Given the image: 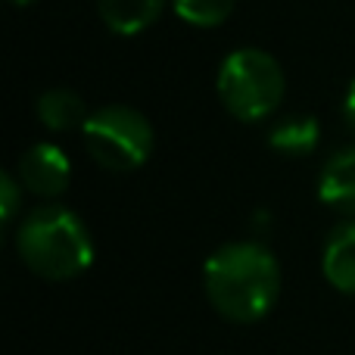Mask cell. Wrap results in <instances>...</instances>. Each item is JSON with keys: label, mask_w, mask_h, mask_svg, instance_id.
<instances>
[{"label": "cell", "mask_w": 355, "mask_h": 355, "mask_svg": "<svg viewBox=\"0 0 355 355\" xmlns=\"http://www.w3.org/2000/svg\"><path fill=\"white\" fill-rule=\"evenodd\" d=\"M166 0H97L100 19L116 35H137L159 19Z\"/></svg>", "instance_id": "obj_8"}, {"label": "cell", "mask_w": 355, "mask_h": 355, "mask_svg": "<svg viewBox=\"0 0 355 355\" xmlns=\"http://www.w3.org/2000/svg\"><path fill=\"white\" fill-rule=\"evenodd\" d=\"M343 116L349 122V128L355 131V81L346 87V97H343Z\"/></svg>", "instance_id": "obj_13"}, {"label": "cell", "mask_w": 355, "mask_h": 355, "mask_svg": "<svg viewBox=\"0 0 355 355\" xmlns=\"http://www.w3.org/2000/svg\"><path fill=\"white\" fill-rule=\"evenodd\" d=\"M85 147L106 172H135L153 153V125L131 106H103L81 128Z\"/></svg>", "instance_id": "obj_4"}, {"label": "cell", "mask_w": 355, "mask_h": 355, "mask_svg": "<svg viewBox=\"0 0 355 355\" xmlns=\"http://www.w3.org/2000/svg\"><path fill=\"white\" fill-rule=\"evenodd\" d=\"M202 284L212 309L234 324H252L275 309L281 296V265L256 240L225 243L206 259Z\"/></svg>", "instance_id": "obj_1"}, {"label": "cell", "mask_w": 355, "mask_h": 355, "mask_svg": "<svg viewBox=\"0 0 355 355\" xmlns=\"http://www.w3.org/2000/svg\"><path fill=\"white\" fill-rule=\"evenodd\" d=\"M37 119L50 131H72V128H85L87 110H85V100L75 91L50 87V91H44L37 97Z\"/></svg>", "instance_id": "obj_9"}, {"label": "cell", "mask_w": 355, "mask_h": 355, "mask_svg": "<svg viewBox=\"0 0 355 355\" xmlns=\"http://www.w3.org/2000/svg\"><path fill=\"white\" fill-rule=\"evenodd\" d=\"M19 259L44 281H72L94 262V240L72 209L50 202L31 209L16 231Z\"/></svg>", "instance_id": "obj_2"}, {"label": "cell", "mask_w": 355, "mask_h": 355, "mask_svg": "<svg viewBox=\"0 0 355 355\" xmlns=\"http://www.w3.org/2000/svg\"><path fill=\"white\" fill-rule=\"evenodd\" d=\"M281 62L259 47H240L218 69V97L240 122L268 119L284 100Z\"/></svg>", "instance_id": "obj_3"}, {"label": "cell", "mask_w": 355, "mask_h": 355, "mask_svg": "<svg viewBox=\"0 0 355 355\" xmlns=\"http://www.w3.org/2000/svg\"><path fill=\"white\" fill-rule=\"evenodd\" d=\"M321 128L312 116H287L281 122H275V128L268 131L271 150L284 156H309L318 147Z\"/></svg>", "instance_id": "obj_10"}, {"label": "cell", "mask_w": 355, "mask_h": 355, "mask_svg": "<svg viewBox=\"0 0 355 355\" xmlns=\"http://www.w3.org/2000/svg\"><path fill=\"white\" fill-rule=\"evenodd\" d=\"M321 268H324V277L340 293L355 296V221L340 225L327 237Z\"/></svg>", "instance_id": "obj_7"}, {"label": "cell", "mask_w": 355, "mask_h": 355, "mask_svg": "<svg viewBox=\"0 0 355 355\" xmlns=\"http://www.w3.org/2000/svg\"><path fill=\"white\" fill-rule=\"evenodd\" d=\"M172 3L178 16L196 28H215L234 10V0H172Z\"/></svg>", "instance_id": "obj_11"}, {"label": "cell", "mask_w": 355, "mask_h": 355, "mask_svg": "<svg viewBox=\"0 0 355 355\" xmlns=\"http://www.w3.org/2000/svg\"><path fill=\"white\" fill-rule=\"evenodd\" d=\"M16 6H28V3H35V0H12Z\"/></svg>", "instance_id": "obj_14"}, {"label": "cell", "mask_w": 355, "mask_h": 355, "mask_svg": "<svg viewBox=\"0 0 355 355\" xmlns=\"http://www.w3.org/2000/svg\"><path fill=\"white\" fill-rule=\"evenodd\" d=\"M22 184H19V178L12 175H0V221L6 225H12V218L19 215V202H22Z\"/></svg>", "instance_id": "obj_12"}, {"label": "cell", "mask_w": 355, "mask_h": 355, "mask_svg": "<svg viewBox=\"0 0 355 355\" xmlns=\"http://www.w3.org/2000/svg\"><path fill=\"white\" fill-rule=\"evenodd\" d=\"M16 178L28 193L53 200V196L66 193L69 181H72V162L56 144H35L19 159Z\"/></svg>", "instance_id": "obj_5"}, {"label": "cell", "mask_w": 355, "mask_h": 355, "mask_svg": "<svg viewBox=\"0 0 355 355\" xmlns=\"http://www.w3.org/2000/svg\"><path fill=\"white\" fill-rule=\"evenodd\" d=\"M318 196L327 206L355 215V147L340 150L327 159L318 181Z\"/></svg>", "instance_id": "obj_6"}]
</instances>
